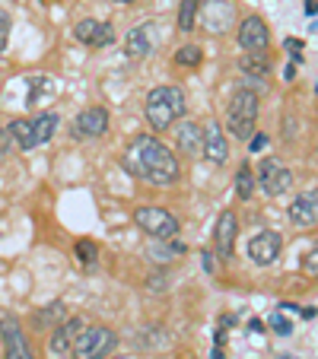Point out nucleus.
Returning <instances> with one entry per match:
<instances>
[{
  "mask_svg": "<svg viewBox=\"0 0 318 359\" xmlns=\"http://www.w3.org/2000/svg\"><path fill=\"white\" fill-rule=\"evenodd\" d=\"M201 61H204V51L197 45H182L175 51V64H178V67H197Z\"/></svg>",
  "mask_w": 318,
  "mask_h": 359,
  "instance_id": "a878e982",
  "label": "nucleus"
},
{
  "mask_svg": "<svg viewBox=\"0 0 318 359\" xmlns=\"http://www.w3.org/2000/svg\"><path fill=\"white\" fill-rule=\"evenodd\" d=\"M185 109H188V102H185V93L178 86H156L147 93L143 118H147V124L159 134V130L175 128V121L185 118Z\"/></svg>",
  "mask_w": 318,
  "mask_h": 359,
  "instance_id": "f03ea898",
  "label": "nucleus"
},
{
  "mask_svg": "<svg viewBox=\"0 0 318 359\" xmlns=\"http://www.w3.org/2000/svg\"><path fill=\"white\" fill-rule=\"evenodd\" d=\"M0 344H4V359H35L26 331H22V321L10 312L0 315Z\"/></svg>",
  "mask_w": 318,
  "mask_h": 359,
  "instance_id": "0eeeda50",
  "label": "nucleus"
},
{
  "mask_svg": "<svg viewBox=\"0 0 318 359\" xmlns=\"http://www.w3.org/2000/svg\"><path fill=\"white\" fill-rule=\"evenodd\" d=\"M239 70L251 80H264V76H271V57L264 55V51H245L239 57Z\"/></svg>",
  "mask_w": 318,
  "mask_h": 359,
  "instance_id": "4be33fe9",
  "label": "nucleus"
},
{
  "mask_svg": "<svg viewBox=\"0 0 318 359\" xmlns=\"http://www.w3.org/2000/svg\"><path fill=\"white\" fill-rule=\"evenodd\" d=\"M83 321L80 318H64L58 327H51V340H48V353H51V359H61L70 353V346H74L77 334H80Z\"/></svg>",
  "mask_w": 318,
  "mask_h": 359,
  "instance_id": "dca6fc26",
  "label": "nucleus"
},
{
  "mask_svg": "<svg viewBox=\"0 0 318 359\" xmlns=\"http://www.w3.org/2000/svg\"><path fill=\"white\" fill-rule=\"evenodd\" d=\"M284 48L290 51V57H293V64H303L305 61V41H299V39H284Z\"/></svg>",
  "mask_w": 318,
  "mask_h": 359,
  "instance_id": "c756f323",
  "label": "nucleus"
},
{
  "mask_svg": "<svg viewBox=\"0 0 318 359\" xmlns=\"http://www.w3.org/2000/svg\"><path fill=\"white\" fill-rule=\"evenodd\" d=\"M74 39L86 48H105L115 41V26L105 20H80L74 26Z\"/></svg>",
  "mask_w": 318,
  "mask_h": 359,
  "instance_id": "9b49d317",
  "label": "nucleus"
},
{
  "mask_svg": "<svg viewBox=\"0 0 318 359\" xmlns=\"http://www.w3.org/2000/svg\"><path fill=\"white\" fill-rule=\"evenodd\" d=\"M58 124H61L58 111H39L35 118H29V128H32V143H35V147H41V143L51 140V137L58 134Z\"/></svg>",
  "mask_w": 318,
  "mask_h": 359,
  "instance_id": "412c9836",
  "label": "nucleus"
},
{
  "mask_svg": "<svg viewBox=\"0 0 318 359\" xmlns=\"http://www.w3.org/2000/svg\"><path fill=\"white\" fill-rule=\"evenodd\" d=\"M255 184L264 191L267 197H284L286 191L293 188V172L280 163L277 156H267L258 163V178Z\"/></svg>",
  "mask_w": 318,
  "mask_h": 359,
  "instance_id": "423d86ee",
  "label": "nucleus"
},
{
  "mask_svg": "<svg viewBox=\"0 0 318 359\" xmlns=\"http://www.w3.org/2000/svg\"><path fill=\"white\" fill-rule=\"evenodd\" d=\"M315 255H318V248H315V245H312V248L303 255V267H305V271H309V273H315V271H318V258H315Z\"/></svg>",
  "mask_w": 318,
  "mask_h": 359,
  "instance_id": "7c9ffc66",
  "label": "nucleus"
},
{
  "mask_svg": "<svg viewBox=\"0 0 318 359\" xmlns=\"http://www.w3.org/2000/svg\"><path fill=\"white\" fill-rule=\"evenodd\" d=\"M109 124H112L109 109H102V105H89V109H83L80 115L74 118L70 137H74V140H95V137L109 134Z\"/></svg>",
  "mask_w": 318,
  "mask_h": 359,
  "instance_id": "6e6552de",
  "label": "nucleus"
},
{
  "mask_svg": "<svg viewBox=\"0 0 318 359\" xmlns=\"http://www.w3.org/2000/svg\"><path fill=\"white\" fill-rule=\"evenodd\" d=\"M67 318V305L61 302V299H55V302H48V305H41L39 312L32 315V327L35 331H51V327H58L61 321Z\"/></svg>",
  "mask_w": 318,
  "mask_h": 359,
  "instance_id": "aec40b11",
  "label": "nucleus"
},
{
  "mask_svg": "<svg viewBox=\"0 0 318 359\" xmlns=\"http://www.w3.org/2000/svg\"><path fill=\"white\" fill-rule=\"evenodd\" d=\"M197 16H201L204 29L210 35H223L236 22V7H232L230 0H204L201 7H197Z\"/></svg>",
  "mask_w": 318,
  "mask_h": 359,
  "instance_id": "9d476101",
  "label": "nucleus"
},
{
  "mask_svg": "<svg viewBox=\"0 0 318 359\" xmlns=\"http://www.w3.org/2000/svg\"><path fill=\"white\" fill-rule=\"evenodd\" d=\"M245 251H249V261L255 267H271L280 258V251H284V236L274 229H264L249 238V248Z\"/></svg>",
  "mask_w": 318,
  "mask_h": 359,
  "instance_id": "1a4fd4ad",
  "label": "nucleus"
},
{
  "mask_svg": "<svg viewBox=\"0 0 318 359\" xmlns=\"http://www.w3.org/2000/svg\"><path fill=\"white\" fill-rule=\"evenodd\" d=\"M267 327H271L277 337H290L293 334V325H290V318L286 315H280V312H274L271 318H267Z\"/></svg>",
  "mask_w": 318,
  "mask_h": 359,
  "instance_id": "bb28decb",
  "label": "nucleus"
},
{
  "mask_svg": "<svg viewBox=\"0 0 318 359\" xmlns=\"http://www.w3.org/2000/svg\"><path fill=\"white\" fill-rule=\"evenodd\" d=\"M197 7H201V0H178V29L182 32L197 29Z\"/></svg>",
  "mask_w": 318,
  "mask_h": 359,
  "instance_id": "5701e85b",
  "label": "nucleus"
},
{
  "mask_svg": "<svg viewBox=\"0 0 318 359\" xmlns=\"http://www.w3.org/2000/svg\"><path fill=\"white\" fill-rule=\"evenodd\" d=\"M185 242H178V238H153V245L147 248V258L153 261V264H172V261H178L185 255Z\"/></svg>",
  "mask_w": 318,
  "mask_h": 359,
  "instance_id": "6ab92c4d",
  "label": "nucleus"
},
{
  "mask_svg": "<svg viewBox=\"0 0 318 359\" xmlns=\"http://www.w3.org/2000/svg\"><path fill=\"white\" fill-rule=\"evenodd\" d=\"M10 29H13V20H10V13L0 10V55H4L10 45Z\"/></svg>",
  "mask_w": 318,
  "mask_h": 359,
  "instance_id": "c85d7f7f",
  "label": "nucleus"
},
{
  "mask_svg": "<svg viewBox=\"0 0 318 359\" xmlns=\"http://www.w3.org/2000/svg\"><path fill=\"white\" fill-rule=\"evenodd\" d=\"M201 267H204L207 273L217 271V267H213V251H201Z\"/></svg>",
  "mask_w": 318,
  "mask_h": 359,
  "instance_id": "72a5a7b5",
  "label": "nucleus"
},
{
  "mask_svg": "<svg viewBox=\"0 0 318 359\" xmlns=\"http://www.w3.org/2000/svg\"><path fill=\"white\" fill-rule=\"evenodd\" d=\"M112 4H121V7H124V4H134V0H112Z\"/></svg>",
  "mask_w": 318,
  "mask_h": 359,
  "instance_id": "4c0bfd02",
  "label": "nucleus"
},
{
  "mask_svg": "<svg viewBox=\"0 0 318 359\" xmlns=\"http://www.w3.org/2000/svg\"><path fill=\"white\" fill-rule=\"evenodd\" d=\"M201 153H204V156H207L213 165H223V163H226V156H230V140H226L223 128H220L217 121H210L207 128H204Z\"/></svg>",
  "mask_w": 318,
  "mask_h": 359,
  "instance_id": "f3484780",
  "label": "nucleus"
},
{
  "mask_svg": "<svg viewBox=\"0 0 318 359\" xmlns=\"http://www.w3.org/2000/svg\"><path fill=\"white\" fill-rule=\"evenodd\" d=\"M175 147L185 156H201V143H204V128L197 121H175Z\"/></svg>",
  "mask_w": 318,
  "mask_h": 359,
  "instance_id": "a211bd4d",
  "label": "nucleus"
},
{
  "mask_svg": "<svg viewBox=\"0 0 318 359\" xmlns=\"http://www.w3.org/2000/svg\"><path fill=\"white\" fill-rule=\"evenodd\" d=\"M10 147H13V137H10L7 128H0V159L10 153Z\"/></svg>",
  "mask_w": 318,
  "mask_h": 359,
  "instance_id": "2f4dec72",
  "label": "nucleus"
},
{
  "mask_svg": "<svg viewBox=\"0 0 318 359\" xmlns=\"http://www.w3.org/2000/svg\"><path fill=\"white\" fill-rule=\"evenodd\" d=\"M303 10H305V16H312V20H315V0H305Z\"/></svg>",
  "mask_w": 318,
  "mask_h": 359,
  "instance_id": "e433bc0d",
  "label": "nucleus"
},
{
  "mask_svg": "<svg viewBox=\"0 0 318 359\" xmlns=\"http://www.w3.org/2000/svg\"><path fill=\"white\" fill-rule=\"evenodd\" d=\"M153 48H156V22H140V26H134L124 35V55L134 57V61L153 55Z\"/></svg>",
  "mask_w": 318,
  "mask_h": 359,
  "instance_id": "ddd939ff",
  "label": "nucleus"
},
{
  "mask_svg": "<svg viewBox=\"0 0 318 359\" xmlns=\"http://www.w3.org/2000/svg\"><path fill=\"white\" fill-rule=\"evenodd\" d=\"M290 223L299 226V229H312L318 223V191L315 188L296 194V201L290 203Z\"/></svg>",
  "mask_w": 318,
  "mask_h": 359,
  "instance_id": "2eb2a0df",
  "label": "nucleus"
},
{
  "mask_svg": "<svg viewBox=\"0 0 318 359\" xmlns=\"http://www.w3.org/2000/svg\"><path fill=\"white\" fill-rule=\"evenodd\" d=\"M121 169L128 172V175L140 178V182L156 184V188H169V184H175L178 178H182L178 156L153 134H137L134 140L124 147Z\"/></svg>",
  "mask_w": 318,
  "mask_h": 359,
  "instance_id": "f257e3e1",
  "label": "nucleus"
},
{
  "mask_svg": "<svg viewBox=\"0 0 318 359\" xmlns=\"http://www.w3.org/2000/svg\"><path fill=\"white\" fill-rule=\"evenodd\" d=\"M239 45L245 51H267L271 45V29L261 16H245L242 26H239Z\"/></svg>",
  "mask_w": 318,
  "mask_h": 359,
  "instance_id": "4468645a",
  "label": "nucleus"
},
{
  "mask_svg": "<svg viewBox=\"0 0 318 359\" xmlns=\"http://www.w3.org/2000/svg\"><path fill=\"white\" fill-rule=\"evenodd\" d=\"M115 344H118V337L112 327H105V325L80 327L74 346H70V359H109Z\"/></svg>",
  "mask_w": 318,
  "mask_h": 359,
  "instance_id": "20e7f679",
  "label": "nucleus"
},
{
  "mask_svg": "<svg viewBox=\"0 0 318 359\" xmlns=\"http://www.w3.org/2000/svg\"><path fill=\"white\" fill-rule=\"evenodd\" d=\"M284 359H293V356H284Z\"/></svg>",
  "mask_w": 318,
  "mask_h": 359,
  "instance_id": "58836bf2",
  "label": "nucleus"
},
{
  "mask_svg": "<svg viewBox=\"0 0 318 359\" xmlns=\"http://www.w3.org/2000/svg\"><path fill=\"white\" fill-rule=\"evenodd\" d=\"M134 223H137V229H143L150 238H178V229H182L175 213H169L166 207H153V203L137 207Z\"/></svg>",
  "mask_w": 318,
  "mask_h": 359,
  "instance_id": "39448f33",
  "label": "nucleus"
},
{
  "mask_svg": "<svg viewBox=\"0 0 318 359\" xmlns=\"http://www.w3.org/2000/svg\"><path fill=\"white\" fill-rule=\"evenodd\" d=\"M147 290L150 292H166V290H169V273H166V271L150 273V277H147Z\"/></svg>",
  "mask_w": 318,
  "mask_h": 359,
  "instance_id": "cd10ccee",
  "label": "nucleus"
},
{
  "mask_svg": "<svg viewBox=\"0 0 318 359\" xmlns=\"http://www.w3.org/2000/svg\"><path fill=\"white\" fill-rule=\"evenodd\" d=\"M264 147H267V137H264V134H251L249 137V149H251V153H261Z\"/></svg>",
  "mask_w": 318,
  "mask_h": 359,
  "instance_id": "473e14b6",
  "label": "nucleus"
},
{
  "mask_svg": "<svg viewBox=\"0 0 318 359\" xmlns=\"http://www.w3.org/2000/svg\"><path fill=\"white\" fill-rule=\"evenodd\" d=\"M74 255H77V261H80V264L93 267L95 261H99V245H95L93 238H77V245H74Z\"/></svg>",
  "mask_w": 318,
  "mask_h": 359,
  "instance_id": "393cba45",
  "label": "nucleus"
},
{
  "mask_svg": "<svg viewBox=\"0 0 318 359\" xmlns=\"http://www.w3.org/2000/svg\"><path fill=\"white\" fill-rule=\"evenodd\" d=\"M284 80H286V83H293V80H296V64H290V67L284 70Z\"/></svg>",
  "mask_w": 318,
  "mask_h": 359,
  "instance_id": "c9c22d12",
  "label": "nucleus"
},
{
  "mask_svg": "<svg viewBox=\"0 0 318 359\" xmlns=\"http://www.w3.org/2000/svg\"><path fill=\"white\" fill-rule=\"evenodd\" d=\"M249 331H251V334H261V331H264V321L251 318V321H249Z\"/></svg>",
  "mask_w": 318,
  "mask_h": 359,
  "instance_id": "f704fd0d",
  "label": "nucleus"
},
{
  "mask_svg": "<svg viewBox=\"0 0 318 359\" xmlns=\"http://www.w3.org/2000/svg\"><path fill=\"white\" fill-rule=\"evenodd\" d=\"M258 111H261V99H258V93L249 89V86H239L230 99V109H226V128H230V137H236V140H249V137L255 134Z\"/></svg>",
  "mask_w": 318,
  "mask_h": 359,
  "instance_id": "7ed1b4c3",
  "label": "nucleus"
},
{
  "mask_svg": "<svg viewBox=\"0 0 318 359\" xmlns=\"http://www.w3.org/2000/svg\"><path fill=\"white\" fill-rule=\"evenodd\" d=\"M236 194L239 201H251L255 197V172H251L249 163H242L236 172Z\"/></svg>",
  "mask_w": 318,
  "mask_h": 359,
  "instance_id": "b1692460",
  "label": "nucleus"
},
{
  "mask_svg": "<svg viewBox=\"0 0 318 359\" xmlns=\"http://www.w3.org/2000/svg\"><path fill=\"white\" fill-rule=\"evenodd\" d=\"M236 236H239V217L232 210H223L217 217V229H213V248H217L220 261H230L236 251Z\"/></svg>",
  "mask_w": 318,
  "mask_h": 359,
  "instance_id": "f8f14e48",
  "label": "nucleus"
}]
</instances>
